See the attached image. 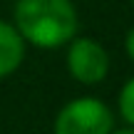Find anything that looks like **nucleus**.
Segmentation results:
<instances>
[{
  "label": "nucleus",
  "instance_id": "obj_1",
  "mask_svg": "<svg viewBox=\"0 0 134 134\" xmlns=\"http://www.w3.org/2000/svg\"><path fill=\"white\" fill-rule=\"evenodd\" d=\"M15 30L37 47H60L77 32V10L72 0H18Z\"/></svg>",
  "mask_w": 134,
  "mask_h": 134
},
{
  "label": "nucleus",
  "instance_id": "obj_5",
  "mask_svg": "<svg viewBox=\"0 0 134 134\" xmlns=\"http://www.w3.org/2000/svg\"><path fill=\"white\" fill-rule=\"evenodd\" d=\"M119 112L127 122L134 127V80H129L124 87H122V94H119Z\"/></svg>",
  "mask_w": 134,
  "mask_h": 134
},
{
  "label": "nucleus",
  "instance_id": "obj_8",
  "mask_svg": "<svg viewBox=\"0 0 134 134\" xmlns=\"http://www.w3.org/2000/svg\"><path fill=\"white\" fill-rule=\"evenodd\" d=\"M132 3H134V0H132Z\"/></svg>",
  "mask_w": 134,
  "mask_h": 134
},
{
  "label": "nucleus",
  "instance_id": "obj_3",
  "mask_svg": "<svg viewBox=\"0 0 134 134\" xmlns=\"http://www.w3.org/2000/svg\"><path fill=\"white\" fill-rule=\"evenodd\" d=\"M67 67L75 75V80L85 82V85H97L109 72V57L99 42H94L90 37H80L70 45Z\"/></svg>",
  "mask_w": 134,
  "mask_h": 134
},
{
  "label": "nucleus",
  "instance_id": "obj_7",
  "mask_svg": "<svg viewBox=\"0 0 134 134\" xmlns=\"http://www.w3.org/2000/svg\"><path fill=\"white\" fill-rule=\"evenodd\" d=\"M112 134H134V129H119V132H112Z\"/></svg>",
  "mask_w": 134,
  "mask_h": 134
},
{
  "label": "nucleus",
  "instance_id": "obj_4",
  "mask_svg": "<svg viewBox=\"0 0 134 134\" xmlns=\"http://www.w3.org/2000/svg\"><path fill=\"white\" fill-rule=\"evenodd\" d=\"M25 57V40L13 25L0 20V77L18 70Z\"/></svg>",
  "mask_w": 134,
  "mask_h": 134
},
{
  "label": "nucleus",
  "instance_id": "obj_6",
  "mask_svg": "<svg viewBox=\"0 0 134 134\" xmlns=\"http://www.w3.org/2000/svg\"><path fill=\"white\" fill-rule=\"evenodd\" d=\"M124 47H127V52H129V57L134 60V27L127 32V42H124Z\"/></svg>",
  "mask_w": 134,
  "mask_h": 134
},
{
  "label": "nucleus",
  "instance_id": "obj_2",
  "mask_svg": "<svg viewBox=\"0 0 134 134\" xmlns=\"http://www.w3.org/2000/svg\"><path fill=\"white\" fill-rule=\"evenodd\" d=\"M112 112L104 102L94 97H80L62 107L55 119V134H109Z\"/></svg>",
  "mask_w": 134,
  "mask_h": 134
}]
</instances>
